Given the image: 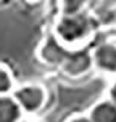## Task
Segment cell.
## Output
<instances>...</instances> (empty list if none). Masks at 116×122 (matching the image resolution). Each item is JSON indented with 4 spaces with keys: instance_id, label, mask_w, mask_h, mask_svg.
<instances>
[{
    "instance_id": "cell-1",
    "label": "cell",
    "mask_w": 116,
    "mask_h": 122,
    "mask_svg": "<svg viewBox=\"0 0 116 122\" xmlns=\"http://www.w3.org/2000/svg\"><path fill=\"white\" fill-rule=\"evenodd\" d=\"M93 21L84 12L60 14L53 26V35L67 47H81L93 34Z\"/></svg>"
},
{
    "instance_id": "cell-2",
    "label": "cell",
    "mask_w": 116,
    "mask_h": 122,
    "mask_svg": "<svg viewBox=\"0 0 116 122\" xmlns=\"http://www.w3.org/2000/svg\"><path fill=\"white\" fill-rule=\"evenodd\" d=\"M12 98L25 114H38L47 104V90L41 84H23L14 87Z\"/></svg>"
},
{
    "instance_id": "cell-3",
    "label": "cell",
    "mask_w": 116,
    "mask_h": 122,
    "mask_svg": "<svg viewBox=\"0 0 116 122\" xmlns=\"http://www.w3.org/2000/svg\"><path fill=\"white\" fill-rule=\"evenodd\" d=\"M70 51H72V47H67L66 44H63L52 32L51 35H47L41 41V44L38 46L37 56L43 64L61 69V66L67 60Z\"/></svg>"
},
{
    "instance_id": "cell-4",
    "label": "cell",
    "mask_w": 116,
    "mask_h": 122,
    "mask_svg": "<svg viewBox=\"0 0 116 122\" xmlns=\"http://www.w3.org/2000/svg\"><path fill=\"white\" fill-rule=\"evenodd\" d=\"M61 70L69 76H83L93 70V60H92V51L86 47H72L66 63L61 66Z\"/></svg>"
},
{
    "instance_id": "cell-5",
    "label": "cell",
    "mask_w": 116,
    "mask_h": 122,
    "mask_svg": "<svg viewBox=\"0 0 116 122\" xmlns=\"http://www.w3.org/2000/svg\"><path fill=\"white\" fill-rule=\"evenodd\" d=\"M93 70L102 75H116V43L105 41L92 51Z\"/></svg>"
},
{
    "instance_id": "cell-6",
    "label": "cell",
    "mask_w": 116,
    "mask_h": 122,
    "mask_svg": "<svg viewBox=\"0 0 116 122\" xmlns=\"http://www.w3.org/2000/svg\"><path fill=\"white\" fill-rule=\"evenodd\" d=\"M89 116L93 122H116V105L109 98L101 99L92 105Z\"/></svg>"
},
{
    "instance_id": "cell-7",
    "label": "cell",
    "mask_w": 116,
    "mask_h": 122,
    "mask_svg": "<svg viewBox=\"0 0 116 122\" xmlns=\"http://www.w3.org/2000/svg\"><path fill=\"white\" fill-rule=\"evenodd\" d=\"M21 108L15 102L12 95H2L0 96V122H18L23 119Z\"/></svg>"
},
{
    "instance_id": "cell-8",
    "label": "cell",
    "mask_w": 116,
    "mask_h": 122,
    "mask_svg": "<svg viewBox=\"0 0 116 122\" xmlns=\"http://www.w3.org/2000/svg\"><path fill=\"white\" fill-rule=\"evenodd\" d=\"M15 87L14 76L11 69L6 64L0 63V96L2 95H11Z\"/></svg>"
},
{
    "instance_id": "cell-9",
    "label": "cell",
    "mask_w": 116,
    "mask_h": 122,
    "mask_svg": "<svg viewBox=\"0 0 116 122\" xmlns=\"http://www.w3.org/2000/svg\"><path fill=\"white\" fill-rule=\"evenodd\" d=\"M90 0H58L60 14H76L83 12Z\"/></svg>"
},
{
    "instance_id": "cell-10",
    "label": "cell",
    "mask_w": 116,
    "mask_h": 122,
    "mask_svg": "<svg viewBox=\"0 0 116 122\" xmlns=\"http://www.w3.org/2000/svg\"><path fill=\"white\" fill-rule=\"evenodd\" d=\"M66 122H93L89 114H73Z\"/></svg>"
},
{
    "instance_id": "cell-11",
    "label": "cell",
    "mask_w": 116,
    "mask_h": 122,
    "mask_svg": "<svg viewBox=\"0 0 116 122\" xmlns=\"http://www.w3.org/2000/svg\"><path fill=\"white\" fill-rule=\"evenodd\" d=\"M107 98H109L110 101L116 105V81L111 82V86H110V89H109V93H107Z\"/></svg>"
},
{
    "instance_id": "cell-12",
    "label": "cell",
    "mask_w": 116,
    "mask_h": 122,
    "mask_svg": "<svg viewBox=\"0 0 116 122\" xmlns=\"http://www.w3.org/2000/svg\"><path fill=\"white\" fill-rule=\"evenodd\" d=\"M18 122H31V121H26V119H20Z\"/></svg>"
},
{
    "instance_id": "cell-13",
    "label": "cell",
    "mask_w": 116,
    "mask_h": 122,
    "mask_svg": "<svg viewBox=\"0 0 116 122\" xmlns=\"http://www.w3.org/2000/svg\"><path fill=\"white\" fill-rule=\"evenodd\" d=\"M29 2H40V0H29Z\"/></svg>"
}]
</instances>
